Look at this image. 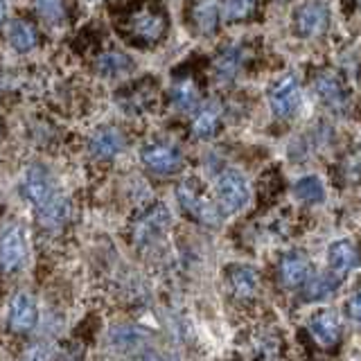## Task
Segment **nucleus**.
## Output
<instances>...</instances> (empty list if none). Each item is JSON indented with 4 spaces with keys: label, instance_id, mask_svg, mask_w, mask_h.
<instances>
[{
    "label": "nucleus",
    "instance_id": "nucleus-1",
    "mask_svg": "<svg viewBox=\"0 0 361 361\" xmlns=\"http://www.w3.org/2000/svg\"><path fill=\"white\" fill-rule=\"evenodd\" d=\"M176 199L192 219L203 224V226H219L221 221V214L217 203L210 201L208 195L203 192V188L197 183V180H183L178 188H176Z\"/></svg>",
    "mask_w": 361,
    "mask_h": 361
},
{
    "label": "nucleus",
    "instance_id": "nucleus-2",
    "mask_svg": "<svg viewBox=\"0 0 361 361\" xmlns=\"http://www.w3.org/2000/svg\"><path fill=\"white\" fill-rule=\"evenodd\" d=\"M214 195H217V208L221 212L235 214L246 208L248 199H251V188H248L244 174L235 172V169H226L217 176Z\"/></svg>",
    "mask_w": 361,
    "mask_h": 361
},
{
    "label": "nucleus",
    "instance_id": "nucleus-3",
    "mask_svg": "<svg viewBox=\"0 0 361 361\" xmlns=\"http://www.w3.org/2000/svg\"><path fill=\"white\" fill-rule=\"evenodd\" d=\"M267 99H269V109L276 118H291L302 102V88L298 77L293 73L280 77L276 84L269 86Z\"/></svg>",
    "mask_w": 361,
    "mask_h": 361
},
{
    "label": "nucleus",
    "instance_id": "nucleus-4",
    "mask_svg": "<svg viewBox=\"0 0 361 361\" xmlns=\"http://www.w3.org/2000/svg\"><path fill=\"white\" fill-rule=\"evenodd\" d=\"M169 226H172V212H169V208L165 203H154V206L133 224V240L138 246L149 248L169 231Z\"/></svg>",
    "mask_w": 361,
    "mask_h": 361
},
{
    "label": "nucleus",
    "instance_id": "nucleus-5",
    "mask_svg": "<svg viewBox=\"0 0 361 361\" xmlns=\"http://www.w3.org/2000/svg\"><path fill=\"white\" fill-rule=\"evenodd\" d=\"M330 25V7L323 0H307L293 11V30L300 39H316Z\"/></svg>",
    "mask_w": 361,
    "mask_h": 361
},
{
    "label": "nucleus",
    "instance_id": "nucleus-6",
    "mask_svg": "<svg viewBox=\"0 0 361 361\" xmlns=\"http://www.w3.org/2000/svg\"><path fill=\"white\" fill-rule=\"evenodd\" d=\"M27 262V240L23 226H11L0 235V271L14 274Z\"/></svg>",
    "mask_w": 361,
    "mask_h": 361
},
{
    "label": "nucleus",
    "instance_id": "nucleus-7",
    "mask_svg": "<svg viewBox=\"0 0 361 361\" xmlns=\"http://www.w3.org/2000/svg\"><path fill=\"white\" fill-rule=\"evenodd\" d=\"M20 192H23V197L27 199L30 206L37 210L45 201H50L59 190H56V183L48 169L43 165H32L25 172V176H23Z\"/></svg>",
    "mask_w": 361,
    "mask_h": 361
},
{
    "label": "nucleus",
    "instance_id": "nucleus-8",
    "mask_svg": "<svg viewBox=\"0 0 361 361\" xmlns=\"http://www.w3.org/2000/svg\"><path fill=\"white\" fill-rule=\"evenodd\" d=\"M140 158L147 169H152L156 174H174L183 165V156H180L176 147L161 140L145 142L140 149Z\"/></svg>",
    "mask_w": 361,
    "mask_h": 361
},
{
    "label": "nucleus",
    "instance_id": "nucleus-9",
    "mask_svg": "<svg viewBox=\"0 0 361 361\" xmlns=\"http://www.w3.org/2000/svg\"><path fill=\"white\" fill-rule=\"evenodd\" d=\"M34 323H37V302L27 291L14 293L9 302V327L11 332H30Z\"/></svg>",
    "mask_w": 361,
    "mask_h": 361
},
{
    "label": "nucleus",
    "instance_id": "nucleus-10",
    "mask_svg": "<svg viewBox=\"0 0 361 361\" xmlns=\"http://www.w3.org/2000/svg\"><path fill=\"white\" fill-rule=\"evenodd\" d=\"M307 330L321 348H334L338 341H341V323H338L336 314L327 312V310L316 312L312 316Z\"/></svg>",
    "mask_w": 361,
    "mask_h": 361
},
{
    "label": "nucleus",
    "instance_id": "nucleus-11",
    "mask_svg": "<svg viewBox=\"0 0 361 361\" xmlns=\"http://www.w3.org/2000/svg\"><path fill=\"white\" fill-rule=\"evenodd\" d=\"M165 27H167L165 16L156 14L152 9H142L140 14H135L131 18L129 32L142 43H156V41H161V37L165 34Z\"/></svg>",
    "mask_w": 361,
    "mask_h": 361
},
{
    "label": "nucleus",
    "instance_id": "nucleus-12",
    "mask_svg": "<svg viewBox=\"0 0 361 361\" xmlns=\"http://www.w3.org/2000/svg\"><path fill=\"white\" fill-rule=\"evenodd\" d=\"M278 274H280V280L285 287H300L305 280L310 278L312 274V264L310 259L305 257L302 253L298 251H289L280 257V267H278Z\"/></svg>",
    "mask_w": 361,
    "mask_h": 361
},
{
    "label": "nucleus",
    "instance_id": "nucleus-13",
    "mask_svg": "<svg viewBox=\"0 0 361 361\" xmlns=\"http://www.w3.org/2000/svg\"><path fill=\"white\" fill-rule=\"evenodd\" d=\"M124 149V135L116 127H102L90 138V154L102 158V161H111Z\"/></svg>",
    "mask_w": 361,
    "mask_h": 361
},
{
    "label": "nucleus",
    "instance_id": "nucleus-14",
    "mask_svg": "<svg viewBox=\"0 0 361 361\" xmlns=\"http://www.w3.org/2000/svg\"><path fill=\"white\" fill-rule=\"evenodd\" d=\"M228 285H231V291L235 293L237 298L248 300L259 291V276H257V271L253 267L235 264V267L228 269Z\"/></svg>",
    "mask_w": 361,
    "mask_h": 361
},
{
    "label": "nucleus",
    "instance_id": "nucleus-15",
    "mask_svg": "<svg viewBox=\"0 0 361 361\" xmlns=\"http://www.w3.org/2000/svg\"><path fill=\"white\" fill-rule=\"evenodd\" d=\"M327 264L336 276H348L357 267V246L350 240H336L327 248Z\"/></svg>",
    "mask_w": 361,
    "mask_h": 361
},
{
    "label": "nucleus",
    "instance_id": "nucleus-16",
    "mask_svg": "<svg viewBox=\"0 0 361 361\" xmlns=\"http://www.w3.org/2000/svg\"><path fill=\"white\" fill-rule=\"evenodd\" d=\"M37 217L45 228H50V231L61 228L68 221V217H71V201H68V197L61 195V192H56L50 201H45L41 208H37Z\"/></svg>",
    "mask_w": 361,
    "mask_h": 361
},
{
    "label": "nucleus",
    "instance_id": "nucleus-17",
    "mask_svg": "<svg viewBox=\"0 0 361 361\" xmlns=\"http://www.w3.org/2000/svg\"><path fill=\"white\" fill-rule=\"evenodd\" d=\"M316 95L330 109H341L348 102V90L334 73H321L316 77Z\"/></svg>",
    "mask_w": 361,
    "mask_h": 361
},
{
    "label": "nucleus",
    "instance_id": "nucleus-18",
    "mask_svg": "<svg viewBox=\"0 0 361 361\" xmlns=\"http://www.w3.org/2000/svg\"><path fill=\"white\" fill-rule=\"evenodd\" d=\"M219 122H221V104L214 99L206 102V104L199 109L195 120H192V135L199 140H208L217 133Z\"/></svg>",
    "mask_w": 361,
    "mask_h": 361
},
{
    "label": "nucleus",
    "instance_id": "nucleus-19",
    "mask_svg": "<svg viewBox=\"0 0 361 361\" xmlns=\"http://www.w3.org/2000/svg\"><path fill=\"white\" fill-rule=\"evenodd\" d=\"M305 285V300H327L332 298L338 285H341V276H336L334 271H330V274H310V278L302 282Z\"/></svg>",
    "mask_w": 361,
    "mask_h": 361
},
{
    "label": "nucleus",
    "instance_id": "nucleus-20",
    "mask_svg": "<svg viewBox=\"0 0 361 361\" xmlns=\"http://www.w3.org/2000/svg\"><path fill=\"white\" fill-rule=\"evenodd\" d=\"M219 0H197L195 7H192V25L197 27L199 34H212L219 25Z\"/></svg>",
    "mask_w": 361,
    "mask_h": 361
},
{
    "label": "nucleus",
    "instance_id": "nucleus-21",
    "mask_svg": "<svg viewBox=\"0 0 361 361\" xmlns=\"http://www.w3.org/2000/svg\"><path fill=\"white\" fill-rule=\"evenodd\" d=\"M242 61H244L242 48H237V45H228V48H224L217 54V59H214V75H217L219 82H231V79L240 73Z\"/></svg>",
    "mask_w": 361,
    "mask_h": 361
},
{
    "label": "nucleus",
    "instance_id": "nucleus-22",
    "mask_svg": "<svg viewBox=\"0 0 361 361\" xmlns=\"http://www.w3.org/2000/svg\"><path fill=\"white\" fill-rule=\"evenodd\" d=\"M7 37H9L11 48H14L16 52H30L34 45H37L39 34H37V27H34L32 23L18 18V20H11Z\"/></svg>",
    "mask_w": 361,
    "mask_h": 361
},
{
    "label": "nucleus",
    "instance_id": "nucleus-23",
    "mask_svg": "<svg viewBox=\"0 0 361 361\" xmlns=\"http://www.w3.org/2000/svg\"><path fill=\"white\" fill-rule=\"evenodd\" d=\"M293 195L302 203H321L325 199V188L319 176H302L293 185Z\"/></svg>",
    "mask_w": 361,
    "mask_h": 361
},
{
    "label": "nucleus",
    "instance_id": "nucleus-24",
    "mask_svg": "<svg viewBox=\"0 0 361 361\" xmlns=\"http://www.w3.org/2000/svg\"><path fill=\"white\" fill-rule=\"evenodd\" d=\"M169 97H172V104L178 111H195L199 106V90L190 79H183V82L174 84Z\"/></svg>",
    "mask_w": 361,
    "mask_h": 361
},
{
    "label": "nucleus",
    "instance_id": "nucleus-25",
    "mask_svg": "<svg viewBox=\"0 0 361 361\" xmlns=\"http://www.w3.org/2000/svg\"><path fill=\"white\" fill-rule=\"evenodd\" d=\"M133 68L131 59L122 52H104L97 61V71L104 77H120Z\"/></svg>",
    "mask_w": 361,
    "mask_h": 361
},
{
    "label": "nucleus",
    "instance_id": "nucleus-26",
    "mask_svg": "<svg viewBox=\"0 0 361 361\" xmlns=\"http://www.w3.org/2000/svg\"><path fill=\"white\" fill-rule=\"evenodd\" d=\"M111 341L116 343V348L120 350H133V348H142L147 341V334L140 330V327L133 325H122L118 330H113Z\"/></svg>",
    "mask_w": 361,
    "mask_h": 361
},
{
    "label": "nucleus",
    "instance_id": "nucleus-27",
    "mask_svg": "<svg viewBox=\"0 0 361 361\" xmlns=\"http://www.w3.org/2000/svg\"><path fill=\"white\" fill-rule=\"evenodd\" d=\"M257 0H226L224 16L228 23H242L253 14Z\"/></svg>",
    "mask_w": 361,
    "mask_h": 361
},
{
    "label": "nucleus",
    "instance_id": "nucleus-28",
    "mask_svg": "<svg viewBox=\"0 0 361 361\" xmlns=\"http://www.w3.org/2000/svg\"><path fill=\"white\" fill-rule=\"evenodd\" d=\"M39 16L48 23H61L66 18V3L63 0H34Z\"/></svg>",
    "mask_w": 361,
    "mask_h": 361
},
{
    "label": "nucleus",
    "instance_id": "nucleus-29",
    "mask_svg": "<svg viewBox=\"0 0 361 361\" xmlns=\"http://www.w3.org/2000/svg\"><path fill=\"white\" fill-rule=\"evenodd\" d=\"M345 310H348L350 319L359 323V293H353V296H350V300L345 302Z\"/></svg>",
    "mask_w": 361,
    "mask_h": 361
},
{
    "label": "nucleus",
    "instance_id": "nucleus-30",
    "mask_svg": "<svg viewBox=\"0 0 361 361\" xmlns=\"http://www.w3.org/2000/svg\"><path fill=\"white\" fill-rule=\"evenodd\" d=\"M7 18V0H0V25L5 23Z\"/></svg>",
    "mask_w": 361,
    "mask_h": 361
},
{
    "label": "nucleus",
    "instance_id": "nucleus-31",
    "mask_svg": "<svg viewBox=\"0 0 361 361\" xmlns=\"http://www.w3.org/2000/svg\"><path fill=\"white\" fill-rule=\"evenodd\" d=\"M88 3H97V0H88Z\"/></svg>",
    "mask_w": 361,
    "mask_h": 361
}]
</instances>
